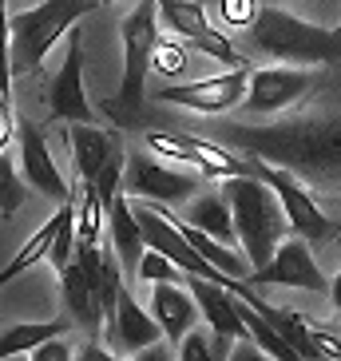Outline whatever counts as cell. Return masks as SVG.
Instances as JSON below:
<instances>
[{"label":"cell","mask_w":341,"mask_h":361,"mask_svg":"<svg viewBox=\"0 0 341 361\" xmlns=\"http://www.w3.org/2000/svg\"><path fill=\"white\" fill-rule=\"evenodd\" d=\"M223 191L230 211H235L238 250L250 258V270L266 266L274 258V250L282 246V238L294 231L282 199L258 175H230V179H223Z\"/></svg>","instance_id":"1"},{"label":"cell","mask_w":341,"mask_h":361,"mask_svg":"<svg viewBox=\"0 0 341 361\" xmlns=\"http://www.w3.org/2000/svg\"><path fill=\"white\" fill-rule=\"evenodd\" d=\"M246 44L270 60H290L302 68L341 64V32L337 28H318V24L290 16L286 8L262 4L250 28H242Z\"/></svg>","instance_id":"2"},{"label":"cell","mask_w":341,"mask_h":361,"mask_svg":"<svg viewBox=\"0 0 341 361\" xmlns=\"http://www.w3.org/2000/svg\"><path fill=\"white\" fill-rule=\"evenodd\" d=\"M119 36H123V80H119L116 99L104 104V111H111L116 123L131 128L143 116L147 72L155 68V52H159V0H139L123 16Z\"/></svg>","instance_id":"3"},{"label":"cell","mask_w":341,"mask_h":361,"mask_svg":"<svg viewBox=\"0 0 341 361\" xmlns=\"http://www.w3.org/2000/svg\"><path fill=\"white\" fill-rule=\"evenodd\" d=\"M99 4L104 0H44L28 12H16L12 16V75H36L52 44L72 32Z\"/></svg>","instance_id":"4"},{"label":"cell","mask_w":341,"mask_h":361,"mask_svg":"<svg viewBox=\"0 0 341 361\" xmlns=\"http://www.w3.org/2000/svg\"><path fill=\"white\" fill-rule=\"evenodd\" d=\"M246 163H250V175H258L262 183L274 187V195L282 199V207H286V214H290L294 234H302L309 243H330V238H337V223L321 211L318 199L309 195V187L294 175V171L274 167V163L258 159V155H246Z\"/></svg>","instance_id":"5"},{"label":"cell","mask_w":341,"mask_h":361,"mask_svg":"<svg viewBox=\"0 0 341 361\" xmlns=\"http://www.w3.org/2000/svg\"><path fill=\"white\" fill-rule=\"evenodd\" d=\"M123 191L131 199H151L159 207H170V202L194 199L199 175L179 167V163L155 159V151H143V155H131L128 167H123Z\"/></svg>","instance_id":"6"},{"label":"cell","mask_w":341,"mask_h":361,"mask_svg":"<svg viewBox=\"0 0 341 361\" xmlns=\"http://www.w3.org/2000/svg\"><path fill=\"white\" fill-rule=\"evenodd\" d=\"M147 147L155 155H167L175 163H187V167L203 171L211 179H230V175H250V163L246 155H230V151L214 147L206 139H194L187 131H147Z\"/></svg>","instance_id":"7"},{"label":"cell","mask_w":341,"mask_h":361,"mask_svg":"<svg viewBox=\"0 0 341 361\" xmlns=\"http://www.w3.org/2000/svg\"><path fill=\"white\" fill-rule=\"evenodd\" d=\"M318 75L309 68L294 64V68H258L250 72V84H246V99L242 107L250 116H274V111H286V107L302 104V99L314 92Z\"/></svg>","instance_id":"8"},{"label":"cell","mask_w":341,"mask_h":361,"mask_svg":"<svg viewBox=\"0 0 341 361\" xmlns=\"http://www.w3.org/2000/svg\"><path fill=\"white\" fill-rule=\"evenodd\" d=\"M246 84H250V68H230L223 75H211V80H194V84H167L159 92V104H175L187 107V111H206V116H218V111H230L246 99Z\"/></svg>","instance_id":"9"},{"label":"cell","mask_w":341,"mask_h":361,"mask_svg":"<svg viewBox=\"0 0 341 361\" xmlns=\"http://www.w3.org/2000/svg\"><path fill=\"white\" fill-rule=\"evenodd\" d=\"M246 282H250L254 290H262V286H298V290H314V294H321V290L330 286L326 274L318 270V262H314V255H309V238H302V234L298 238H286L266 266H258V270L246 274Z\"/></svg>","instance_id":"10"},{"label":"cell","mask_w":341,"mask_h":361,"mask_svg":"<svg viewBox=\"0 0 341 361\" xmlns=\"http://www.w3.org/2000/svg\"><path fill=\"white\" fill-rule=\"evenodd\" d=\"M159 12H163V20H167V28H175L182 40L194 44V48L206 52L211 60H223V64H230V68H242L246 64L242 52H238L235 44L226 40L218 28H211L206 8L199 4V0H159Z\"/></svg>","instance_id":"11"},{"label":"cell","mask_w":341,"mask_h":361,"mask_svg":"<svg viewBox=\"0 0 341 361\" xmlns=\"http://www.w3.org/2000/svg\"><path fill=\"white\" fill-rule=\"evenodd\" d=\"M48 116L68 119V123H96V107L84 92V48H80V28H72V44L52 87H48Z\"/></svg>","instance_id":"12"},{"label":"cell","mask_w":341,"mask_h":361,"mask_svg":"<svg viewBox=\"0 0 341 361\" xmlns=\"http://www.w3.org/2000/svg\"><path fill=\"white\" fill-rule=\"evenodd\" d=\"M155 341H163L159 318H155V314H147V310H143L135 298L123 290V294H119L116 314L107 318L104 345H111L119 357H139V353L147 350V345H155Z\"/></svg>","instance_id":"13"},{"label":"cell","mask_w":341,"mask_h":361,"mask_svg":"<svg viewBox=\"0 0 341 361\" xmlns=\"http://www.w3.org/2000/svg\"><path fill=\"white\" fill-rule=\"evenodd\" d=\"M16 135H20V167H24L28 187H36L40 195H48V199H56V202H68L72 199V187L64 183V175H60V167H56L44 131L36 128L32 119H20Z\"/></svg>","instance_id":"14"},{"label":"cell","mask_w":341,"mask_h":361,"mask_svg":"<svg viewBox=\"0 0 341 361\" xmlns=\"http://www.w3.org/2000/svg\"><path fill=\"white\" fill-rule=\"evenodd\" d=\"M187 286H191L199 310L206 314V322L214 326V334L223 341H254V334H250V326L242 318V298L235 290L218 286V282H206L199 274H187Z\"/></svg>","instance_id":"15"},{"label":"cell","mask_w":341,"mask_h":361,"mask_svg":"<svg viewBox=\"0 0 341 361\" xmlns=\"http://www.w3.org/2000/svg\"><path fill=\"white\" fill-rule=\"evenodd\" d=\"M68 139H72V159H75L80 183H92L116 155H123V143H119L116 131L96 128V123H72Z\"/></svg>","instance_id":"16"},{"label":"cell","mask_w":341,"mask_h":361,"mask_svg":"<svg viewBox=\"0 0 341 361\" xmlns=\"http://www.w3.org/2000/svg\"><path fill=\"white\" fill-rule=\"evenodd\" d=\"M151 314L159 318L167 345H179V341L194 329L199 302H194V294L179 290L175 282H151Z\"/></svg>","instance_id":"17"},{"label":"cell","mask_w":341,"mask_h":361,"mask_svg":"<svg viewBox=\"0 0 341 361\" xmlns=\"http://www.w3.org/2000/svg\"><path fill=\"white\" fill-rule=\"evenodd\" d=\"M60 274V290H64V306H68V318L75 322L80 329L87 334H99V298H96V286H92V278L87 270L80 266V258L64 266V270H56Z\"/></svg>","instance_id":"18"},{"label":"cell","mask_w":341,"mask_h":361,"mask_svg":"<svg viewBox=\"0 0 341 361\" xmlns=\"http://www.w3.org/2000/svg\"><path fill=\"white\" fill-rule=\"evenodd\" d=\"M107 219H111V246H116L123 270H139V262H143V255H147V234H143L135 211H131V195L128 191L116 195Z\"/></svg>","instance_id":"19"},{"label":"cell","mask_w":341,"mask_h":361,"mask_svg":"<svg viewBox=\"0 0 341 361\" xmlns=\"http://www.w3.org/2000/svg\"><path fill=\"white\" fill-rule=\"evenodd\" d=\"M182 219H187V223H194L199 231L214 234L218 243L238 246L235 211H230V202H226L223 195H194V199H187V207H182Z\"/></svg>","instance_id":"20"},{"label":"cell","mask_w":341,"mask_h":361,"mask_svg":"<svg viewBox=\"0 0 341 361\" xmlns=\"http://www.w3.org/2000/svg\"><path fill=\"white\" fill-rule=\"evenodd\" d=\"M75 322L72 318H52V322H24V326H12L0 334V357H32L36 345H44L48 338H60L68 334Z\"/></svg>","instance_id":"21"},{"label":"cell","mask_w":341,"mask_h":361,"mask_svg":"<svg viewBox=\"0 0 341 361\" xmlns=\"http://www.w3.org/2000/svg\"><path fill=\"white\" fill-rule=\"evenodd\" d=\"M24 199H28V187H24V179L16 175V167H12V159L4 155V147H0V211H4V219H12V214L20 211Z\"/></svg>","instance_id":"22"},{"label":"cell","mask_w":341,"mask_h":361,"mask_svg":"<svg viewBox=\"0 0 341 361\" xmlns=\"http://www.w3.org/2000/svg\"><path fill=\"white\" fill-rule=\"evenodd\" d=\"M135 274L143 278V282H182V274H187V270H182V266H175L167 255H163V250H151V246H147V255H143V262H139Z\"/></svg>","instance_id":"23"},{"label":"cell","mask_w":341,"mask_h":361,"mask_svg":"<svg viewBox=\"0 0 341 361\" xmlns=\"http://www.w3.org/2000/svg\"><path fill=\"white\" fill-rule=\"evenodd\" d=\"M218 12L230 28H250L258 16V4L254 0H218Z\"/></svg>","instance_id":"24"},{"label":"cell","mask_w":341,"mask_h":361,"mask_svg":"<svg viewBox=\"0 0 341 361\" xmlns=\"http://www.w3.org/2000/svg\"><path fill=\"white\" fill-rule=\"evenodd\" d=\"M182 68H187V52H182V48H175V44H163L159 40V52H155V72H159V75H182Z\"/></svg>","instance_id":"25"},{"label":"cell","mask_w":341,"mask_h":361,"mask_svg":"<svg viewBox=\"0 0 341 361\" xmlns=\"http://www.w3.org/2000/svg\"><path fill=\"white\" fill-rule=\"evenodd\" d=\"M179 357L182 361H211L214 350H211V341H206L203 334H187V338L179 341Z\"/></svg>","instance_id":"26"},{"label":"cell","mask_w":341,"mask_h":361,"mask_svg":"<svg viewBox=\"0 0 341 361\" xmlns=\"http://www.w3.org/2000/svg\"><path fill=\"white\" fill-rule=\"evenodd\" d=\"M72 357H75V350H68L64 334H60V338H48L44 345L32 350V361H72Z\"/></svg>","instance_id":"27"},{"label":"cell","mask_w":341,"mask_h":361,"mask_svg":"<svg viewBox=\"0 0 341 361\" xmlns=\"http://www.w3.org/2000/svg\"><path fill=\"white\" fill-rule=\"evenodd\" d=\"M75 357L80 361H116L119 353L116 350H99V341H87V350H80Z\"/></svg>","instance_id":"28"},{"label":"cell","mask_w":341,"mask_h":361,"mask_svg":"<svg viewBox=\"0 0 341 361\" xmlns=\"http://www.w3.org/2000/svg\"><path fill=\"white\" fill-rule=\"evenodd\" d=\"M330 298H333V306L341 310V270H337V278L330 282Z\"/></svg>","instance_id":"29"},{"label":"cell","mask_w":341,"mask_h":361,"mask_svg":"<svg viewBox=\"0 0 341 361\" xmlns=\"http://www.w3.org/2000/svg\"><path fill=\"white\" fill-rule=\"evenodd\" d=\"M4 286H8V282H4V278H0V290H4Z\"/></svg>","instance_id":"30"},{"label":"cell","mask_w":341,"mask_h":361,"mask_svg":"<svg viewBox=\"0 0 341 361\" xmlns=\"http://www.w3.org/2000/svg\"><path fill=\"white\" fill-rule=\"evenodd\" d=\"M337 32H341V20H337Z\"/></svg>","instance_id":"31"},{"label":"cell","mask_w":341,"mask_h":361,"mask_svg":"<svg viewBox=\"0 0 341 361\" xmlns=\"http://www.w3.org/2000/svg\"><path fill=\"white\" fill-rule=\"evenodd\" d=\"M104 4H111V0H104Z\"/></svg>","instance_id":"32"}]
</instances>
